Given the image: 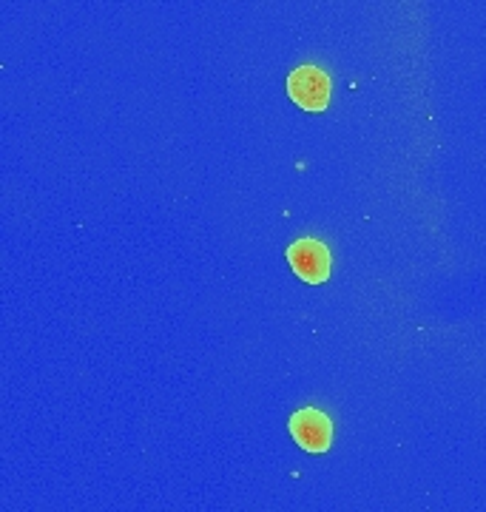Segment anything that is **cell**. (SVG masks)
I'll list each match as a JSON object with an SVG mask.
<instances>
[{
  "label": "cell",
  "instance_id": "1",
  "mask_svg": "<svg viewBox=\"0 0 486 512\" xmlns=\"http://www.w3.org/2000/svg\"><path fill=\"white\" fill-rule=\"evenodd\" d=\"M288 262L293 268V274L299 276L307 285H322L330 279V268H333V259L327 245L319 239L305 237L296 239L288 248Z\"/></svg>",
  "mask_w": 486,
  "mask_h": 512
},
{
  "label": "cell",
  "instance_id": "2",
  "mask_svg": "<svg viewBox=\"0 0 486 512\" xmlns=\"http://www.w3.org/2000/svg\"><path fill=\"white\" fill-rule=\"evenodd\" d=\"M330 77L319 66H299L288 77L290 100L305 111H324L330 103Z\"/></svg>",
  "mask_w": 486,
  "mask_h": 512
},
{
  "label": "cell",
  "instance_id": "3",
  "mask_svg": "<svg viewBox=\"0 0 486 512\" xmlns=\"http://www.w3.org/2000/svg\"><path fill=\"white\" fill-rule=\"evenodd\" d=\"M290 436L293 441L305 450V453H327L330 444H333V421L327 419V413L322 410H313V407H305V410H296L288 421Z\"/></svg>",
  "mask_w": 486,
  "mask_h": 512
}]
</instances>
